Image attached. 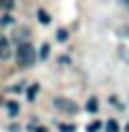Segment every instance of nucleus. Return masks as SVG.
<instances>
[{
  "mask_svg": "<svg viewBox=\"0 0 129 132\" xmlns=\"http://www.w3.org/2000/svg\"><path fill=\"white\" fill-rule=\"evenodd\" d=\"M35 56H38V53H35V48H33L31 43H20L18 51H15V61H18V66H23V69L31 66L33 61H35Z\"/></svg>",
  "mask_w": 129,
  "mask_h": 132,
  "instance_id": "nucleus-1",
  "label": "nucleus"
},
{
  "mask_svg": "<svg viewBox=\"0 0 129 132\" xmlns=\"http://www.w3.org/2000/svg\"><path fill=\"white\" fill-rule=\"evenodd\" d=\"M53 104H56L58 109H63V112H71V114L79 112V104L71 102V99H63V97H56V99H53Z\"/></svg>",
  "mask_w": 129,
  "mask_h": 132,
  "instance_id": "nucleus-2",
  "label": "nucleus"
},
{
  "mask_svg": "<svg viewBox=\"0 0 129 132\" xmlns=\"http://www.w3.org/2000/svg\"><path fill=\"white\" fill-rule=\"evenodd\" d=\"M0 59L5 61V59H10V43H8V38H3L0 41Z\"/></svg>",
  "mask_w": 129,
  "mask_h": 132,
  "instance_id": "nucleus-3",
  "label": "nucleus"
},
{
  "mask_svg": "<svg viewBox=\"0 0 129 132\" xmlns=\"http://www.w3.org/2000/svg\"><path fill=\"white\" fill-rule=\"evenodd\" d=\"M38 23H41V26H48V23H51V15H48V10H43V8L38 10Z\"/></svg>",
  "mask_w": 129,
  "mask_h": 132,
  "instance_id": "nucleus-4",
  "label": "nucleus"
},
{
  "mask_svg": "<svg viewBox=\"0 0 129 132\" xmlns=\"http://www.w3.org/2000/svg\"><path fill=\"white\" fill-rule=\"evenodd\" d=\"M5 109H8V114H10V117H18V112H20L18 102H8V104H5Z\"/></svg>",
  "mask_w": 129,
  "mask_h": 132,
  "instance_id": "nucleus-5",
  "label": "nucleus"
},
{
  "mask_svg": "<svg viewBox=\"0 0 129 132\" xmlns=\"http://www.w3.org/2000/svg\"><path fill=\"white\" fill-rule=\"evenodd\" d=\"M106 132H119V125H116L114 119H109V122H106Z\"/></svg>",
  "mask_w": 129,
  "mask_h": 132,
  "instance_id": "nucleus-6",
  "label": "nucleus"
},
{
  "mask_svg": "<svg viewBox=\"0 0 129 132\" xmlns=\"http://www.w3.org/2000/svg\"><path fill=\"white\" fill-rule=\"evenodd\" d=\"M73 130H76L73 125H61V122H58V132H73Z\"/></svg>",
  "mask_w": 129,
  "mask_h": 132,
  "instance_id": "nucleus-7",
  "label": "nucleus"
},
{
  "mask_svg": "<svg viewBox=\"0 0 129 132\" xmlns=\"http://www.w3.org/2000/svg\"><path fill=\"white\" fill-rule=\"evenodd\" d=\"M56 38H58V41H61V43H63L66 38H68V31H63V28H61V31L56 33Z\"/></svg>",
  "mask_w": 129,
  "mask_h": 132,
  "instance_id": "nucleus-8",
  "label": "nucleus"
},
{
  "mask_svg": "<svg viewBox=\"0 0 129 132\" xmlns=\"http://www.w3.org/2000/svg\"><path fill=\"white\" fill-rule=\"evenodd\" d=\"M35 94H38V84H33L31 89H28V99H35Z\"/></svg>",
  "mask_w": 129,
  "mask_h": 132,
  "instance_id": "nucleus-9",
  "label": "nucleus"
},
{
  "mask_svg": "<svg viewBox=\"0 0 129 132\" xmlns=\"http://www.w3.org/2000/svg\"><path fill=\"white\" fill-rule=\"evenodd\" d=\"M86 130H89V132H99V130H101V122H91Z\"/></svg>",
  "mask_w": 129,
  "mask_h": 132,
  "instance_id": "nucleus-10",
  "label": "nucleus"
},
{
  "mask_svg": "<svg viewBox=\"0 0 129 132\" xmlns=\"http://www.w3.org/2000/svg\"><path fill=\"white\" fill-rule=\"evenodd\" d=\"M86 109H89V112H96V99H94V97L89 99V104H86Z\"/></svg>",
  "mask_w": 129,
  "mask_h": 132,
  "instance_id": "nucleus-11",
  "label": "nucleus"
},
{
  "mask_svg": "<svg viewBox=\"0 0 129 132\" xmlns=\"http://www.w3.org/2000/svg\"><path fill=\"white\" fill-rule=\"evenodd\" d=\"M38 56H41V59H48V43L41 46V53H38Z\"/></svg>",
  "mask_w": 129,
  "mask_h": 132,
  "instance_id": "nucleus-12",
  "label": "nucleus"
},
{
  "mask_svg": "<svg viewBox=\"0 0 129 132\" xmlns=\"http://www.w3.org/2000/svg\"><path fill=\"white\" fill-rule=\"evenodd\" d=\"M28 36H31L28 28H20V31H18V38H28Z\"/></svg>",
  "mask_w": 129,
  "mask_h": 132,
  "instance_id": "nucleus-13",
  "label": "nucleus"
},
{
  "mask_svg": "<svg viewBox=\"0 0 129 132\" xmlns=\"http://www.w3.org/2000/svg\"><path fill=\"white\" fill-rule=\"evenodd\" d=\"M31 130H33V132H48V130H46V127H38L35 122H31Z\"/></svg>",
  "mask_w": 129,
  "mask_h": 132,
  "instance_id": "nucleus-14",
  "label": "nucleus"
},
{
  "mask_svg": "<svg viewBox=\"0 0 129 132\" xmlns=\"http://www.w3.org/2000/svg\"><path fill=\"white\" fill-rule=\"evenodd\" d=\"M124 8H129V3H124Z\"/></svg>",
  "mask_w": 129,
  "mask_h": 132,
  "instance_id": "nucleus-15",
  "label": "nucleus"
},
{
  "mask_svg": "<svg viewBox=\"0 0 129 132\" xmlns=\"http://www.w3.org/2000/svg\"><path fill=\"white\" fill-rule=\"evenodd\" d=\"M124 130H127V132H129V125H127V127H124Z\"/></svg>",
  "mask_w": 129,
  "mask_h": 132,
  "instance_id": "nucleus-16",
  "label": "nucleus"
}]
</instances>
